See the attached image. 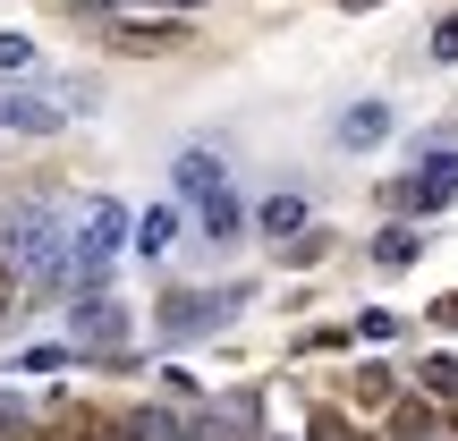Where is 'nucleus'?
<instances>
[{
	"instance_id": "nucleus-17",
	"label": "nucleus",
	"mask_w": 458,
	"mask_h": 441,
	"mask_svg": "<svg viewBox=\"0 0 458 441\" xmlns=\"http://www.w3.org/2000/svg\"><path fill=\"white\" fill-rule=\"evenodd\" d=\"M323 255H331L323 229H297V238H289V263H297V272H306V263H323Z\"/></svg>"
},
{
	"instance_id": "nucleus-11",
	"label": "nucleus",
	"mask_w": 458,
	"mask_h": 441,
	"mask_svg": "<svg viewBox=\"0 0 458 441\" xmlns=\"http://www.w3.org/2000/svg\"><path fill=\"white\" fill-rule=\"evenodd\" d=\"M263 229H272V238H297V229H306V204H297V196H272V204H263Z\"/></svg>"
},
{
	"instance_id": "nucleus-9",
	"label": "nucleus",
	"mask_w": 458,
	"mask_h": 441,
	"mask_svg": "<svg viewBox=\"0 0 458 441\" xmlns=\"http://www.w3.org/2000/svg\"><path fill=\"white\" fill-rule=\"evenodd\" d=\"M416 255H425V238H416L408 221H399V229H382V238H374V263H382V272H408Z\"/></svg>"
},
{
	"instance_id": "nucleus-2",
	"label": "nucleus",
	"mask_w": 458,
	"mask_h": 441,
	"mask_svg": "<svg viewBox=\"0 0 458 441\" xmlns=\"http://www.w3.org/2000/svg\"><path fill=\"white\" fill-rule=\"evenodd\" d=\"M238 306H246V289H213V297H204V289H170L162 297V331H170V340H196V331L229 323Z\"/></svg>"
},
{
	"instance_id": "nucleus-22",
	"label": "nucleus",
	"mask_w": 458,
	"mask_h": 441,
	"mask_svg": "<svg viewBox=\"0 0 458 441\" xmlns=\"http://www.w3.org/2000/svg\"><path fill=\"white\" fill-rule=\"evenodd\" d=\"M433 323H450V331H458V289H450V297H433Z\"/></svg>"
},
{
	"instance_id": "nucleus-12",
	"label": "nucleus",
	"mask_w": 458,
	"mask_h": 441,
	"mask_svg": "<svg viewBox=\"0 0 458 441\" xmlns=\"http://www.w3.org/2000/svg\"><path fill=\"white\" fill-rule=\"evenodd\" d=\"M196 213H204V238H238V196H213V204H196Z\"/></svg>"
},
{
	"instance_id": "nucleus-16",
	"label": "nucleus",
	"mask_w": 458,
	"mask_h": 441,
	"mask_svg": "<svg viewBox=\"0 0 458 441\" xmlns=\"http://www.w3.org/2000/svg\"><path fill=\"white\" fill-rule=\"evenodd\" d=\"M391 391H399V382L382 374V365H365V374H357V399H365V408H391Z\"/></svg>"
},
{
	"instance_id": "nucleus-20",
	"label": "nucleus",
	"mask_w": 458,
	"mask_h": 441,
	"mask_svg": "<svg viewBox=\"0 0 458 441\" xmlns=\"http://www.w3.org/2000/svg\"><path fill=\"white\" fill-rule=\"evenodd\" d=\"M433 60H458V17H442V26H433Z\"/></svg>"
},
{
	"instance_id": "nucleus-7",
	"label": "nucleus",
	"mask_w": 458,
	"mask_h": 441,
	"mask_svg": "<svg viewBox=\"0 0 458 441\" xmlns=\"http://www.w3.org/2000/svg\"><path fill=\"white\" fill-rule=\"evenodd\" d=\"M111 43L119 51H187V26H145V17H119V26H111Z\"/></svg>"
},
{
	"instance_id": "nucleus-3",
	"label": "nucleus",
	"mask_w": 458,
	"mask_h": 441,
	"mask_svg": "<svg viewBox=\"0 0 458 441\" xmlns=\"http://www.w3.org/2000/svg\"><path fill=\"white\" fill-rule=\"evenodd\" d=\"M68 323H77L85 348H119L128 340V314H119L111 297H68Z\"/></svg>"
},
{
	"instance_id": "nucleus-19",
	"label": "nucleus",
	"mask_w": 458,
	"mask_h": 441,
	"mask_svg": "<svg viewBox=\"0 0 458 441\" xmlns=\"http://www.w3.org/2000/svg\"><path fill=\"white\" fill-rule=\"evenodd\" d=\"M119 9H136V17H145V9H162V17H196L204 0H119Z\"/></svg>"
},
{
	"instance_id": "nucleus-15",
	"label": "nucleus",
	"mask_w": 458,
	"mask_h": 441,
	"mask_svg": "<svg viewBox=\"0 0 458 441\" xmlns=\"http://www.w3.org/2000/svg\"><path fill=\"white\" fill-rule=\"evenodd\" d=\"M26 68H34V43L26 34H0V77H26Z\"/></svg>"
},
{
	"instance_id": "nucleus-23",
	"label": "nucleus",
	"mask_w": 458,
	"mask_h": 441,
	"mask_svg": "<svg viewBox=\"0 0 458 441\" xmlns=\"http://www.w3.org/2000/svg\"><path fill=\"white\" fill-rule=\"evenodd\" d=\"M17 416H26V408H17V391H0V433H9Z\"/></svg>"
},
{
	"instance_id": "nucleus-24",
	"label": "nucleus",
	"mask_w": 458,
	"mask_h": 441,
	"mask_svg": "<svg viewBox=\"0 0 458 441\" xmlns=\"http://www.w3.org/2000/svg\"><path fill=\"white\" fill-rule=\"evenodd\" d=\"M340 9H382V0H340Z\"/></svg>"
},
{
	"instance_id": "nucleus-1",
	"label": "nucleus",
	"mask_w": 458,
	"mask_h": 441,
	"mask_svg": "<svg viewBox=\"0 0 458 441\" xmlns=\"http://www.w3.org/2000/svg\"><path fill=\"white\" fill-rule=\"evenodd\" d=\"M442 204H458V145H442V153H425V162H416L408 179L391 187V213H408V221H425V213H442Z\"/></svg>"
},
{
	"instance_id": "nucleus-8",
	"label": "nucleus",
	"mask_w": 458,
	"mask_h": 441,
	"mask_svg": "<svg viewBox=\"0 0 458 441\" xmlns=\"http://www.w3.org/2000/svg\"><path fill=\"white\" fill-rule=\"evenodd\" d=\"M382 136H391V111H382V102H357V111L340 119V145H348V153H365V145H382Z\"/></svg>"
},
{
	"instance_id": "nucleus-6",
	"label": "nucleus",
	"mask_w": 458,
	"mask_h": 441,
	"mask_svg": "<svg viewBox=\"0 0 458 441\" xmlns=\"http://www.w3.org/2000/svg\"><path fill=\"white\" fill-rule=\"evenodd\" d=\"M51 441H145V433H136V416L119 425V416H102V408H77V416L51 425Z\"/></svg>"
},
{
	"instance_id": "nucleus-5",
	"label": "nucleus",
	"mask_w": 458,
	"mask_h": 441,
	"mask_svg": "<svg viewBox=\"0 0 458 441\" xmlns=\"http://www.w3.org/2000/svg\"><path fill=\"white\" fill-rule=\"evenodd\" d=\"M0 128L51 136V128H60V102H51V94H9V85H0Z\"/></svg>"
},
{
	"instance_id": "nucleus-21",
	"label": "nucleus",
	"mask_w": 458,
	"mask_h": 441,
	"mask_svg": "<svg viewBox=\"0 0 458 441\" xmlns=\"http://www.w3.org/2000/svg\"><path fill=\"white\" fill-rule=\"evenodd\" d=\"M314 441H365V433H348L340 416H314Z\"/></svg>"
},
{
	"instance_id": "nucleus-14",
	"label": "nucleus",
	"mask_w": 458,
	"mask_h": 441,
	"mask_svg": "<svg viewBox=\"0 0 458 441\" xmlns=\"http://www.w3.org/2000/svg\"><path fill=\"white\" fill-rule=\"evenodd\" d=\"M170 229H179V213H145V221H136V255H162Z\"/></svg>"
},
{
	"instance_id": "nucleus-13",
	"label": "nucleus",
	"mask_w": 458,
	"mask_h": 441,
	"mask_svg": "<svg viewBox=\"0 0 458 441\" xmlns=\"http://www.w3.org/2000/svg\"><path fill=\"white\" fill-rule=\"evenodd\" d=\"M416 382H425L433 399H450V408H458V357H425V374H416Z\"/></svg>"
},
{
	"instance_id": "nucleus-18",
	"label": "nucleus",
	"mask_w": 458,
	"mask_h": 441,
	"mask_svg": "<svg viewBox=\"0 0 458 441\" xmlns=\"http://www.w3.org/2000/svg\"><path fill=\"white\" fill-rule=\"evenodd\" d=\"M357 331H365V340H399V314H382V306H365V314H357Z\"/></svg>"
},
{
	"instance_id": "nucleus-4",
	"label": "nucleus",
	"mask_w": 458,
	"mask_h": 441,
	"mask_svg": "<svg viewBox=\"0 0 458 441\" xmlns=\"http://www.w3.org/2000/svg\"><path fill=\"white\" fill-rule=\"evenodd\" d=\"M170 179H179V196L187 204H213V196H229V170H221V153H179V170H170Z\"/></svg>"
},
{
	"instance_id": "nucleus-10",
	"label": "nucleus",
	"mask_w": 458,
	"mask_h": 441,
	"mask_svg": "<svg viewBox=\"0 0 458 441\" xmlns=\"http://www.w3.org/2000/svg\"><path fill=\"white\" fill-rule=\"evenodd\" d=\"M391 433L399 441H425L433 433V399H399V408H391Z\"/></svg>"
}]
</instances>
